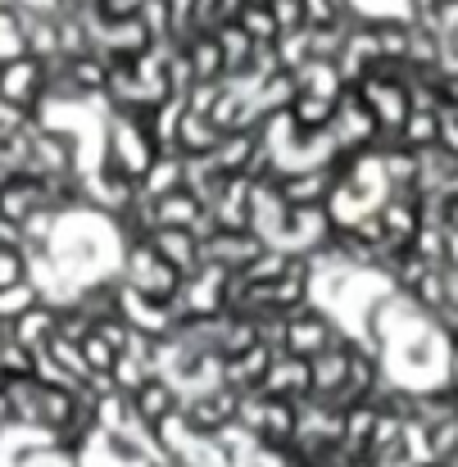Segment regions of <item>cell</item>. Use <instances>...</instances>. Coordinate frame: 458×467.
Instances as JSON below:
<instances>
[{"label":"cell","instance_id":"1","mask_svg":"<svg viewBox=\"0 0 458 467\" xmlns=\"http://www.w3.org/2000/svg\"><path fill=\"white\" fill-rule=\"evenodd\" d=\"M345 340V331H340V322L331 317L327 309H317V305H308V309L291 313L286 317V354H296V358H322L327 349H336Z\"/></svg>","mask_w":458,"mask_h":467},{"label":"cell","instance_id":"2","mask_svg":"<svg viewBox=\"0 0 458 467\" xmlns=\"http://www.w3.org/2000/svg\"><path fill=\"white\" fill-rule=\"evenodd\" d=\"M0 96L36 114L50 96V64L36 55H18V59L0 64Z\"/></svg>","mask_w":458,"mask_h":467},{"label":"cell","instance_id":"3","mask_svg":"<svg viewBox=\"0 0 458 467\" xmlns=\"http://www.w3.org/2000/svg\"><path fill=\"white\" fill-rule=\"evenodd\" d=\"M259 390H264L268 400L305 404V400H313V363L282 349V354L273 358V368H268V377H264V386H259Z\"/></svg>","mask_w":458,"mask_h":467},{"label":"cell","instance_id":"4","mask_svg":"<svg viewBox=\"0 0 458 467\" xmlns=\"http://www.w3.org/2000/svg\"><path fill=\"white\" fill-rule=\"evenodd\" d=\"M128 400H132L137 427H141L146 436H151L154 427H163L168 418H177V413H182V404H186V400H182V390H177L168 377H151V381H146L137 395H128Z\"/></svg>","mask_w":458,"mask_h":467},{"label":"cell","instance_id":"5","mask_svg":"<svg viewBox=\"0 0 458 467\" xmlns=\"http://www.w3.org/2000/svg\"><path fill=\"white\" fill-rule=\"evenodd\" d=\"M151 245L163 254V264H172L182 277L204 268V245H200V236L191 227H159L151 236Z\"/></svg>","mask_w":458,"mask_h":467},{"label":"cell","instance_id":"6","mask_svg":"<svg viewBox=\"0 0 458 467\" xmlns=\"http://www.w3.org/2000/svg\"><path fill=\"white\" fill-rule=\"evenodd\" d=\"M154 223L159 227H191V232H200L209 223V204H200L191 191H172V195L154 200Z\"/></svg>","mask_w":458,"mask_h":467},{"label":"cell","instance_id":"7","mask_svg":"<svg viewBox=\"0 0 458 467\" xmlns=\"http://www.w3.org/2000/svg\"><path fill=\"white\" fill-rule=\"evenodd\" d=\"M172 191H186V155L182 150H159L154 168L146 172V182H141V195L146 200H163Z\"/></svg>","mask_w":458,"mask_h":467},{"label":"cell","instance_id":"8","mask_svg":"<svg viewBox=\"0 0 458 467\" xmlns=\"http://www.w3.org/2000/svg\"><path fill=\"white\" fill-rule=\"evenodd\" d=\"M182 50H186V59H191L195 82H223V78H227V55H223V46H218V36H213V32L191 36Z\"/></svg>","mask_w":458,"mask_h":467},{"label":"cell","instance_id":"9","mask_svg":"<svg viewBox=\"0 0 458 467\" xmlns=\"http://www.w3.org/2000/svg\"><path fill=\"white\" fill-rule=\"evenodd\" d=\"M55 336H59V309H50V305H36L32 313H23L14 322V340L27 345V349H46Z\"/></svg>","mask_w":458,"mask_h":467},{"label":"cell","instance_id":"10","mask_svg":"<svg viewBox=\"0 0 458 467\" xmlns=\"http://www.w3.org/2000/svg\"><path fill=\"white\" fill-rule=\"evenodd\" d=\"M291 123L300 132H331V119H336V100H322V96H296V105L286 109Z\"/></svg>","mask_w":458,"mask_h":467},{"label":"cell","instance_id":"11","mask_svg":"<svg viewBox=\"0 0 458 467\" xmlns=\"http://www.w3.org/2000/svg\"><path fill=\"white\" fill-rule=\"evenodd\" d=\"M250 36H255V46H268V41H277L282 32H277V18H273V9H268V0H250L245 9H241V18H236Z\"/></svg>","mask_w":458,"mask_h":467},{"label":"cell","instance_id":"12","mask_svg":"<svg viewBox=\"0 0 458 467\" xmlns=\"http://www.w3.org/2000/svg\"><path fill=\"white\" fill-rule=\"evenodd\" d=\"M36 305H41V291H36L32 282H18V286L0 291V317H5V322H18L23 313H32Z\"/></svg>","mask_w":458,"mask_h":467},{"label":"cell","instance_id":"13","mask_svg":"<svg viewBox=\"0 0 458 467\" xmlns=\"http://www.w3.org/2000/svg\"><path fill=\"white\" fill-rule=\"evenodd\" d=\"M27 273H32V254L23 245H0V291L27 282Z\"/></svg>","mask_w":458,"mask_h":467},{"label":"cell","instance_id":"14","mask_svg":"<svg viewBox=\"0 0 458 467\" xmlns=\"http://www.w3.org/2000/svg\"><path fill=\"white\" fill-rule=\"evenodd\" d=\"M268 9H273V18H277V32L286 36V32H305V0H268Z\"/></svg>","mask_w":458,"mask_h":467},{"label":"cell","instance_id":"15","mask_svg":"<svg viewBox=\"0 0 458 467\" xmlns=\"http://www.w3.org/2000/svg\"><path fill=\"white\" fill-rule=\"evenodd\" d=\"M146 0H96V14L105 23H123V18H141Z\"/></svg>","mask_w":458,"mask_h":467},{"label":"cell","instance_id":"16","mask_svg":"<svg viewBox=\"0 0 458 467\" xmlns=\"http://www.w3.org/2000/svg\"><path fill=\"white\" fill-rule=\"evenodd\" d=\"M445 386L458 395V340L450 345V368H445Z\"/></svg>","mask_w":458,"mask_h":467},{"label":"cell","instance_id":"17","mask_svg":"<svg viewBox=\"0 0 458 467\" xmlns=\"http://www.w3.org/2000/svg\"><path fill=\"white\" fill-rule=\"evenodd\" d=\"M151 467H182V463H177V459H163V454H154Z\"/></svg>","mask_w":458,"mask_h":467}]
</instances>
